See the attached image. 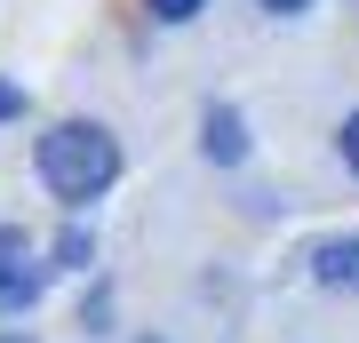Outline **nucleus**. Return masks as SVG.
I'll return each mask as SVG.
<instances>
[{
	"instance_id": "4",
	"label": "nucleus",
	"mask_w": 359,
	"mask_h": 343,
	"mask_svg": "<svg viewBox=\"0 0 359 343\" xmlns=\"http://www.w3.org/2000/svg\"><path fill=\"white\" fill-rule=\"evenodd\" d=\"M208 160H248V128H240V112L231 104H208Z\"/></svg>"
},
{
	"instance_id": "1",
	"label": "nucleus",
	"mask_w": 359,
	"mask_h": 343,
	"mask_svg": "<svg viewBox=\"0 0 359 343\" xmlns=\"http://www.w3.org/2000/svg\"><path fill=\"white\" fill-rule=\"evenodd\" d=\"M32 168H40V184H48L56 200H96V191L120 176V136L96 128V120H56L48 136H40Z\"/></svg>"
},
{
	"instance_id": "8",
	"label": "nucleus",
	"mask_w": 359,
	"mask_h": 343,
	"mask_svg": "<svg viewBox=\"0 0 359 343\" xmlns=\"http://www.w3.org/2000/svg\"><path fill=\"white\" fill-rule=\"evenodd\" d=\"M256 8H271V16H295V8H311V0H256Z\"/></svg>"
},
{
	"instance_id": "6",
	"label": "nucleus",
	"mask_w": 359,
	"mask_h": 343,
	"mask_svg": "<svg viewBox=\"0 0 359 343\" xmlns=\"http://www.w3.org/2000/svg\"><path fill=\"white\" fill-rule=\"evenodd\" d=\"M344 160H351V176H359V112L344 120Z\"/></svg>"
},
{
	"instance_id": "2",
	"label": "nucleus",
	"mask_w": 359,
	"mask_h": 343,
	"mask_svg": "<svg viewBox=\"0 0 359 343\" xmlns=\"http://www.w3.org/2000/svg\"><path fill=\"white\" fill-rule=\"evenodd\" d=\"M40 295V264H32V240L16 224H0V319H16Z\"/></svg>"
},
{
	"instance_id": "7",
	"label": "nucleus",
	"mask_w": 359,
	"mask_h": 343,
	"mask_svg": "<svg viewBox=\"0 0 359 343\" xmlns=\"http://www.w3.org/2000/svg\"><path fill=\"white\" fill-rule=\"evenodd\" d=\"M25 112V88H8V80H0V120H16Z\"/></svg>"
},
{
	"instance_id": "5",
	"label": "nucleus",
	"mask_w": 359,
	"mask_h": 343,
	"mask_svg": "<svg viewBox=\"0 0 359 343\" xmlns=\"http://www.w3.org/2000/svg\"><path fill=\"white\" fill-rule=\"evenodd\" d=\"M144 8H152V16H160V25H192V16L208 8V0H144Z\"/></svg>"
},
{
	"instance_id": "3",
	"label": "nucleus",
	"mask_w": 359,
	"mask_h": 343,
	"mask_svg": "<svg viewBox=\"0 0 359 343\" xmlns=\"http://www.w3.org/2000/svg\"><path fill=\"white\" fill-rule=\"evenodd\" d=\"M311 280L359 295V240H320V248H311Z\"/></svg>"
}]
</instances>
